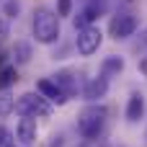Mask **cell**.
Wrapping results in <instances>:
<instances>
[{"mask_svg":"<svg viewBox=\"0 0 147 147\" xmlns=\"http://www.w3.org/2000/svg\"><path fill=\"white\" fill-rule=\"evenodd\" d=\"M72 13V0H57V16H70Z\"/></svg>","mask_w":147,"mask_h":147,"instance_id":"e0dca14e","label":"cell"},{"mask_svg":"<svg viewBox=\"0 0 147 147\" xmlns=\"http://www.w3.org/2000/svg\"><path fill=\"white\" fill-rule=\"evenodd\" d=\"M8 31H10V26H8V18H0V41L8 36Z\"/></svg>","mask_w":147,"mask_h":147,"instance_id":"ac0fdd59","label":"cell"},{"mask_svg":"<svg viewBox=\"0 0 147 147\" xmlns=\"http://www.w3.org/2000/svg\"><path fill=\"white\" fill-rule=\"evenodd\" d=\"M36 134H39L36 121H34L31 116H23V119L18 121V127H16V140H18L21 145H34V142H36Z\"/></svg>","mask_w":147,"mask_h":147,"instance_id":"ba28073f","label":"cell"},{"mask_svg":"<svg viewBox=\"0 0 147 147\" xmlns=\"http://www.w3.org/2000/svg\"><path fill=\"white\" fill-rule=\"evenodd\" d=\"M137 26H140L137 16H132V13H119V16H114V18H111L109 31H111V36H114V39H129V36L137 31Z\"/></svg>","mask_w":147,"mask_h":147,"instance_id":"5b68a950","label":"cell"},{"mask_svg":"<svg viewBox=\"0 0 147 147\" xmlns=\"http://www.w3.org/2000/svg\"><path fill=\"white\" fill-rule=\"evenodd\" d=\"M106 119H109V109H106V106H101V103L85 106V109L80 111V116H78V132H80V137L96 140V137L103 132Z\"/></svg>","mask_w":147,"mask_h":147,"instance_id":"6da1fadb","label":"cell"},{"mask_svg":"<svg viewBox=\"0 0 147 147\" xmlns=\"http://www.w3.org/2000/svg\"><path fill=\"white\" fill-rule=\"evenodd\" d=\"M18 10H21V3H18V0H8V3H5V16H8V18H16Z\"/></svg>","mask_w":147,"mask_h":147,"instance_id":"2e32d148","label":"cell"},{"mask_svg":"<svg viewBox=\"0 0 147 147\" xmlns=\"http://www.w3.org/2000/svg\"><path fill=\"white\" fill-rule=\"evenodd\" d=\"M124 70V59L121 57H116V54H111V57H106L103 59V65H101V75L109 80V78H114V75H119Z\"/></svg>","mask_w":147,"mask_h":147,"instance_id":"7c38bea8","label":"cell"},{"mask_svg":"<svg viewBox=\"0 0 147 147\" xmlns=\"http://www.w3.org/2000/svg\"><path fill=\"white\" fill-rule=\"evenodd\" d=\"M101 41H103V34H101L98 26H85V28H80V31H78V39H75L78 54H83V57L96 54L98 47H101Z\"/></svg>","mask_w":147,"mask_h":147,"instance_id":"277c9868","label":"cell"},{"mask_svg":"<svg viewBox=\"0 0 147 147\" xmlns=\"http://www.w3.org/2000/svg\"><path fill=\"white\" fill-rule=\"evenodd\" d=\"M140 70L145 72V78H147V57H145V59H140Z\"/></svg>","mask_w":147,"mask_h":147,"instance_id":"d6986e66","label":"cell"},{"mask_svg":"<svg viewBox=\"0 0 147 147\" xmlns=\"http://www.w3.org/2000/svg\"><path fill=\"white\" fill-rule=\"evenodd\" d=\"M142 114H145V96H142V93H132L129 101H127V111H124V116H127L129 124H137V121L142 119Z\"/></svg>","mask_w":147,"mask_h":147,"instance_id":"30bf717a","label":"cell"},{"mask_svg":"<svg viewBox=\"0 0 147 147\" xmlns=\"http://www.w3.org/2000/svg\"><path fill=\"white\" fill-rule=\"evenodd\" d=\"M13 54H16L18 62H28V57H31V47H28V44H16Z\"/></svg>","mask_w":147,"mask_h":147,"instance_id":"9a60e30c","label":"cell"},{"mask_svg":"<svg viewBox=\"0 0 147 147\" xmlns=\"http://www.w3.org/2000/svg\"><path fill=\"white\" fill-rule=\"evenodd\" d=\"M0 147H5V132L0 129Z\"/></svg>","mask_w":147,"mask_h":147,"instance_id":"ffe728a7","label":"cell"},{"mask_svg":"<svg viewBox=\"0 0 147 147\" xmlns=\"http://www.w3.org/2000/svg\"><path fill=\"white\" fill-rule=\"evenodd\" d=\"M31 31L39 44H54L59 39V16L52 13L49 8H39L31 21Z\"/></svg>","mask_w":147,"mask_h":147,"instance_id":"7a4b0ae2","label":"cell"},{"mask_svg":"<svg viewBox=\"0 0 147 147\" xmlns=\"http://www.w3.org/2000/svg\"><path fill=\"white\" fill-rule=\"evenodd\" d=\"M16 111L21 116H49L52 114V103L41 96V93H23L16 101Z\"/></svg>","mask_w":147,"mask_h":147,"instance_id":"3957f363","label":"cell"},{"mask_svg":"<svg viewBox=\"0 0 147 147\" xmlns=\"http://www.w3.org/2000/svg\"><path fill=\"white\" fill-rule=\"evenodd\" d=\"M13 83H16V67H10V65L0 67V90H8Z\"/></svg>","mask_w":147,"mask_h":147,"instance_id":"4fadbf2b","label":"cell"},{"mask_svg":"<svg viewBox=\"0 0 147 147\" xmlns=\"http://www.w3.org/2000/svg\"><path fill=\"white\" fill-rule=\"evenodd\" d=\"M103 10H106V0H88V5L78 13V18H75V28H85V26H90V21H96L98 16H103Z\"/></svg>","mask_w":147,"mask_h":147,"instance_id":"8992f818","label":"cell"},{"mask_svg":"<svg viewBox=\"0 0 147 147\" xmlns=\"http://www.w3.org/2000/svg\"><path fill=\"white\" fill-rule=\"evenodd\" d=\"M5 147H16V145H13V142H5Z\"/></svg>","mask_w":147,"mask_h":147,"instance_id":"44dd1931","label":"cell"},{"mask_svg":"<svg viewBox=\"0 0 147 147\" xmlns=\"http://www.w3.org/2000/svg\"><path fill=\"white\" fill-rule=\"evenodd\" d=\"M106 93H109V80H106L103 75H98V78L88 80V85H85V90H83L85 101H90V103H96V101H98V98H103Z\"/></svg>","mask_w":147,"mask_h":147,"instance_id":"9c48e42d","label":"cell"},{"mask_svg":"<svg viewBox=\"0 0 147 147\" xmlns=\"http://www.w3.org/2000/svg\"><path fill=\"white\" fill-rule=\"evenodd\" d=\"M54 83L59 85V90H62L67 98H75V96H78V80H75L72 70H59V72L54 75Z\"/></svg>","mask_w":147,"mask_h":147,"instance_id":"8fae6325","label":"cell"},{"mask_svg":"<svg viewBox=\"0 0 147 147\" xmlns=\"http://www.w3.org/2000/svg\"><path fill=\"white\" fill-rule=\"evenodd\" d=\"M10 111H16V98H10L8 93H0V119H5Z\"/></svg>","mask_w":147,"mask_h":147,"instance_id":"5bb4252c","label":"cell"},{"mask_svg":"<svg viewBox=\"0 0 147 147\" xmlns=\"http://www.w3.org/2000/svg\"><path fill=\"white\" fill-rule=\"evenodd\" d=\"M36 90H39V93H41L49 103H57V106H62V103H67V101H70V98L59 90V85H57L54 80H49V78L39 80V83H36Z\"/></svg>","mask_w":147,"mask_h":147,"instance_id":"52a82bcc","label":"cell"}]
</instances>
